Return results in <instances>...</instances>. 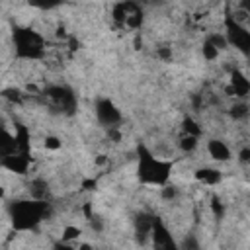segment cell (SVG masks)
Returning <instances> with one entry per match:
<instances>
[{
    "mask_svg": "<svg viewBox=\"0 0 250 250\" xmlns=\"http://www.w3.org/2000/svg\"><path fill=\"white\" fill-rule=\"evenodd\" d=\"M170 172H172V166L166 160L154 156L152 152L143 150V156L139 160V178L145 184L166 186V182L170 178Z\"/></svg>",
    "mask_w": 250,
    "mask_h": 250,
    "instance_id": "obj_1",
    "label": "cell"
},
{
    "mask_svg": "<svg viewBox=\"0 0 250 250\" xmlns=\"http://www.w3.org/2000/svg\"><path fill=\"white\" fill-rule=\"evenodd\" d=\"M47 211V203L45 201H16L12 205V219H14V227L16 229H31L35 227L39 221H43Z\"/></svg>",
    "mask_w": 250,
    "mask_h": 250,
    "instance_id": "obj_2",
    "label": "cell"
},
{
    "mask_svg": "<svg viewBox=\"0 0 250 250\" xmlns=\"http://www.w3.org/2000/svg\"><path fill=\"white\" fill-rule=\"evenodd\" d=\"M96 115H98V121L100 123L109 125V127H113L121 119L119 109L109 100H98V104H96Z\"/></svg>",
    "mask_w": 250,
    "mask_h": 250,
    "instance_id": "obj_3",
    "label": "cell"
},
{
    "mask_svg": "<svg viewBox=\"0 0 250 250\" xmlns=\"http://www.w3.org/2000/svg\"><path fill=\"white\" fill-rule=\"evenodd\" d=\"M2 166L8 168L14 174H25L27 166H29V158H27L25 152H14V154L2 158Z\"/></svg>",
    "mask_w": 250,
    "mask_h": 250,
    "instance_id": "obj_4",
    "label": "cell"
},
{
    "mask_svg": "<svg viewBox=\"0 0 250 250\" xmlns=\"http://www.w3.org/2000/svg\"><path fill=\"white\" fill-rule=\"evenodd\" d=\"M207 154L213 160H219V162H229L230 160V148L223 139H211L207 143Z\"/></svg>",
    "mask_w": 250,
    "mask_h": 250,
    "instance_id": "obj_5",
    "label": "cell"
},
{
    "mask_svg": "<svg viewBox=\"0 0 250 250\" xmlns=\"http://www.w3.org/2000/svg\"><path fill=\"white\" fill-rule=\"evenodd\" d=\"M195 180L201 182V184H205V186H215V184L221 182V172H219L217 168H207V166H203V168L195 170Z\"/></svg>",
    "mask_w": 250,
    "mask_h": 250,
    "instance_id": "obj_6",
    "label": "cell"
},
{
    "mask_svg": "<svg viewBox=\"0 0 250 250\" xmlns=\"http://www.w3.org/2000/svg\"><path fill=\"white\" fill-rule=\"evenodd\" d=\"M197 145H199V141H197V137H193V135H182L180 141H178V146H180V150H184V152L195 150Z\"/></svg>",
    "mask_w": 250,
    "mask_h": 250,
    "instance_id": "obj_7",
    "label": "cell"
},
{
    "mask_svg": "<svg viewBox=\"0 0 250 250\" xmlns=\"http://www.w3.org/2000/svg\"><path fill=\"white\" fill-rule=\"evenodd\" d=\"M80 234H82V230H80L78 227L68 225V227H64V229H62V242H72V240L80 238Z\"/></svg>",
    "mask_w": 250,
    "mask_h": 250,
    "instance_id": "obj_8",
    "label": "cell"
},
{
    "mask_svg": "<svg viewBox=\"0 0 250 250\" xmlns=\"http://www.w3.org/2000/svg\"><path fill=\"white\" fill-rule=\"evenodd\" d=\"M230 115H232L234 119H244V117L248 115V105H246L244 102L234 104V105L230 107Z\"/></svg>",
    "mask_w": 250,
    "mask_h": 250,
    "instance_id": "obj_9",
    "label": "cell"
},
{
    "mask_svg": "<svg viewBox=\"0 0 250 250\" xmlns=\"http://www.w3.org/2000/svg\"><path fill=\"white\" fill-rule=\"evenodd\" d=\"M43 146H45L47 150H59V148L62 146V141H61L59 137H55V135H47L45 141H43Z\"/></svg>",
    "mask_w": 250,
    "mask_h": 250,
    "instance_id": "obj_10",
    "label": "cell"
},
{
    "mask_svg": "<svg viewBox=\"0 0 250 250\" xmlns=\"http://www.w3.org/2000/svg\"><path fill=\"white\" fill-rule=\"evenodd\" d=\"M203 57H205L207 61H215V59L219 57V49H215L209 41H205V43H203Z\"/></svg>",
    "mask_w": 250,
    "mask_h": 250,
    "instance_id": "obj_11",
    "label": "cell"
},
{
    "mask_svg": "<svg viewBox=\"0 0 250 250\" xmlns=\"http://www.w3.org/2000/svg\"><path fill=\"white\" fill-rule=\"evenodd\" d=\"M59 250H74V248H68V246H64V248H59Z\"/></svg>",
    "mask_w": 250,
    "mask_h": 250,
    "instance_id": "obj_12",
    "label": "cell"
}]
</instances>
